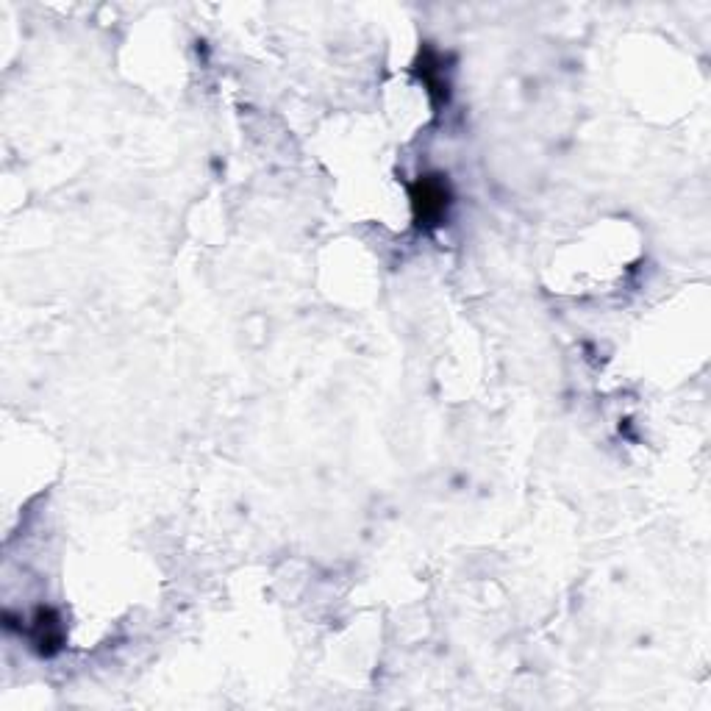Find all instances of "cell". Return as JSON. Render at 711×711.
<instances>
[{"label": "cell", "instance_id": "3957f363", "mask_svg": "<svg viewBox=\"0 0 711 711\" xmlns=\"http://www.w3.org/2000/svg\"><path fill=\"white\" fill-rule=\"evenodd\" d=\"M417 75H420V81L425 84V89H428V95L434 98V103L437 106H442V103H448V95H450V84L448 78H445V67H442V56H439L434 48H425L423 53H420V59H417Z\"/></svg>", "mask_w": 711, "mask_h": 711}, {"label": "cell", "instance_id": "6da1fadb", "mask_svg": "<svg viewBox=\"0 0 711 711\" xmlns=\"http://www.w3.org/2000/svg\"><path fill=\"white\" fill-rule=\"evenodd\" d=\"M414 220L420 228H437L448 217L450 187L442 175H420L412 184Z\"/></svg>", "mask_w": 711, "mask_h": 711}, {"label": "cell", "instance_id": "7a4b0ae2", "mask_svg": "<svg viewBox=\"0 0 711 711\" xmlns=\"http://www.w3.org/2000/svg\"><path fill=\"white\" fill-rule=\"evenodd\" d=\"M31 639L42 656H53L59 653L64 645V628L59 614L53 609H37L34 620H31Z\"/></svg>", "mask_w": 711, "mask_h": 711}]
</instances>
